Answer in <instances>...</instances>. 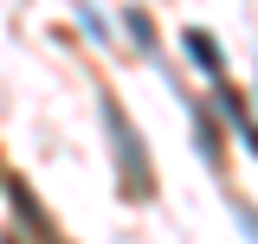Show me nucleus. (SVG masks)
<instances>
[{
	"label": "nucleus",
	"instance_id": "7ed1b4c3",
	"mask_svg": "<svg viewBox=\"0 0 258 244\" xmlns=\"http://www.w3.org/2000/svg\"><path fill=\"white\" fill-rule=\"evenodd\" d=\"M220 116L232 122L239 142H252V122H245V96H239V90H220Z\"/></svg>",
	"mask_w": 258,
	"mask_h": 244
},
{
	"label": "nucleus",
	"instance_id": "f03ea898",
	"mask_svg": "<svg viewBox=\"0 0 258 244\" xmlns=\"http://www.w3.org/2000/svg\"><path fill=\"white\" fill-rule=\"evenodd\" d=\"M187 52H194V64H200L207 77H226V58H220V39H213V32L194 26V32H187Z\"/></svg>",
	"mask_w": 258,
	"mask_h": 244
},
{
	"label": "nucleus",
	"instance_id": "20e7f679",
	"mask_svg": "<svg viewBox=\"0 0 258 244\" xmlns=\"http://www.w3.org/2000/svg\"><path fill=\"white\" fill-rule=\"evenodd\" d=\"M123 26H129V39H136V45H142V52H149V45H155V26H149V20H142V13H136V7H129V13H123Z\"/></svg>",
	"mask_w": 258,
	"mask_h": 244
},
{
	"label": "nucleus",
	"instance_id": "f257e3e1",
	"mask_svg": "<svg viewBox=\"0 0 258 244\" xmlns=\"http://www.w3.org/2000/svg\"><path fill=\"white\" fill-rule=\"evenodd\" d=\"M103 122H110V135H116V154H123V180L136 186V193H149L155 180H149V154H142V135L123 122V109H116V103H103Z\"/></svg>",
	"mask_w": 258,
	"mask_h": 244
}]
</instances>
